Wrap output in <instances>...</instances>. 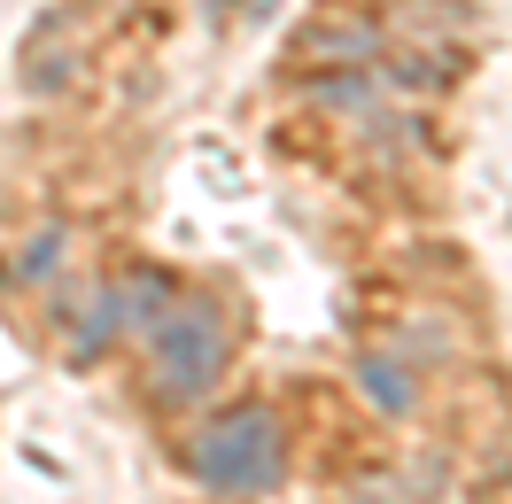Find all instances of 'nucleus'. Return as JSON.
<instances>
[{"instance_id":"nucleus-1","label":"nucleus","mask_w":512,"mask_h":504,"mask_svg":"<svg viewBox=\"0 0 512 504\" xmlns=\"http://www.w3.org/2000/svg\"><path fill=\"white\" fill-rule=\"evenodd\" d=\"M194 466L210 473V481H272V419H256V411H241V419H225L218 435L194 450Z\"/></svg>"},{"instance_id":"nucleus-2","label":"nucleus","mask_w":512,"mask_h":504,"mask_svg":"<svg viewBox=\"0 0 512 504\" xmlns=\"http://www.w3.org/2000/svg\"><path fill=\"white\" fill-rule=\"evenodd\" d=\"M218 357H225V342L194 318V326H171V342H163V373H171V388L187 396V388H210Z\"/></svg>"}]
</instances>
